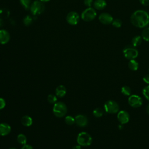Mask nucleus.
Wrapping results in <instances>:
<instances>
[{
    "label": "nucleus",
    "mask_w": 149,
    "mask_h": 149,
    "mask_svg": "<svg viewBox=\"0 0 149 149\" xmlns=\"http://www.w3.org/2000/svg\"><path fill=\"white\" fill-rule=\"evenodd\" d=\"M131 23L137 28H145L149 24V14L143 10L134 11L130 16Z\"/></svg>",
    "instance_id": "obj_1"
},
{
    "label": "nucleus",
    "mask_w": 149,
    "mask_h": 149,
    "mask_svg": "<svg viewBox=\"0 0 149 149\" xmlns=\"http://www.w3.org/2000/svg\"><path fill=\"white\" fill-rule=\"evenodd\" d=\"M53 113L58 118H62L67 113V107L66 104L62 102L58 101L54 104L53 107Z\"/></svg>",
    "instance_id": "obj_2"
},
{
    "label": "nucleus",
    "mask_w": 149,
    "mask_h": 149,
    "mask_svg": "<svg viewBox=\"0 0 149 149\" xmlns=\"http://www.w3.org/2000/svg\"><path fill=\"white\" fill-rule=\"evenodd\" d=\"M77 142L81 146H88L92 143V137L88 133L81 132L79 133L77 137Z\"/></svg>",
    "instance_id": "obj_3"
},
{
    "label": "nucleus",
    "mask_w": 149,
    "mask_h": 149,
    "mask_svg": "<svg viewBox=\"0 0 149 149\" xmlns=\"http://www.w3.org/2000/svg\"><path fill=\"white\" fill-rule=\"evenodd\" d=\"M97 16V12L94 8L89 7L84 9L81 14V18L85 22H91Z\"/></svg>",
    "instance_id": "obj_4"
},
{
    "label": "nucleus",
    "mask_w": 149,
    "mask_h": 149,
    "mask_svg": "<svg viewBox=\"0 0 149 149\" xmlns=\"http://www.w3.org/2000/svg\"><path fill=\"white\" fill-rule=\"evenodd\" d=\"M123 53L124 56L129 60L134 59L137 57L139 54L137 49L136 48V47L132 45H128L125 47L123 50Z\"/></svg>",
    "instance_id": "obj_5"
},
{
    "label": "nucleus",
    "mask_w": 149,
    "mask_h": 149,
    "mask_svg": "<svg viewBox=\"0 0 149 149\" xmlns=\"http://www.w3.org/2000/svg\"><path fill=\"white\" fill-rule=\"evenodd\" d=\"M30 12L34 15L41 14L44 10V5L41 1H34L30 5Z\"/></svg>",
    "instance_id": "obj_6"
},
{
    "label": "nucleus",
    "mask_w": 149,
    "mask_h": 149,
    "mask_svg": "<svg viewBox=\"0 0 149 149\" xmlns=\"http://www.w3.org/2000/svg\"><path fill=\"white\" fill-rule=\"evenodd\" d=\"M104 107L105 112L108 113H115L119 109L118 104L112 100H109L105 102Z\"/></svg>",
    "instance_id": "obj_7"
},
{
    "label": "nucleus",
    "mask_w": 149,
    "mask_h": 149,
    "mask_svg": "<svg viewBox=\"0 0 149 149\" xmlns=\"http://www.w3.org/2000/svg\"><path fill=\"white\" fill-rule=\"evenodd\" d=\"M66 19L69 24L72 26H75L79 23L80 16L76 12L72 11L68 13Z\"/></svg>",
    "instance_id": "obj_8"
},
{
    "label": "nucleus",
    "mask_w": 149,
    "mask_h": 149,
    "mask_svg": "<svg viewBox=\"0 0 149 149\" xmlns=\"http://www.w3.org/2000/svg\"><path fill=\"white\" fill-rule=\"evenodd\" d=\"M129 104L133 108H138L143 104L142 98L137 95H132L128 98Z\"/></svg>",
    "instance_id": "obj_9"
},
{
    "label": "nucleus",
    "mask_w": 149,
    "mask_h": 149,
    "mask_svg": "<svg viewBox=\"0 0 149 149\" xmlns=\"http://www.w3.org/2000/svg\"><path fill=\"white\" fill-rule=\"evenodd\" d=\"M99 21L103 24L108 25L112 24V22L113 20V17L108 13L104 12L100 15L98 16Z\"/></svg>",
    "instance_id": "obj_10"
},
{
    "label": "nucleus",
    "mask_w": 149,
    "mask_h": 149,
    "mask_svg": "<svg viewBox=\"0 0 149 149\" xmlns=\"http://www.w3.org/2000/svg\"><path fill=\"white\" fill-rule=\"evenodd\" d=\"M75 123L79 127H85L88 123V120L83 115H77L74 118Z\"/></svg>",
    "instance_id": "obj_11"
},
{
    "label": "nucleus",
    "mask_w": 149,
    "mask_h": 149,
    "mask_svg": "<svg viewBox=\"0 0 149 149\" xmlns=\"http://www.w3.org/2000/svg\"><path fill=\"white\" fill-rule=\"evenodd\" d=\"M117 118L119 122L123 125L127 123L129 120V115L127 112L125 111H120L118 112Z\"/></svg>",
    "instance_id": "obj_12"
},
{
    "label": "nucleus",
    "mask_w": 149,
    "mask_h": 149,
    "mask_svg": "<svg viewBox=\"0 0 149 149\" xmlns=\"http://www.w3.org/2000/svg\"><path fill=\"white\" fill-rule=\"evenodd\" d=\"M10 40V34L9 32L5 30H0V44H6Z\"/></svg>",
    "instance_id": "obj_13"
},
{
    "label": "nucleus",
    "mask_w": 149,
    "mask_h": 149,
    "mask_svg": "<svg viewBox=\"0 0 149 149\" xmlns=\"http://www.w3.org/2000/svg\"><path fill=\"white\" fill-rule=\"evenodd\" d=\"M11 127L9 125L6 123H0V136H5L10 133Z\"/></svg>",
    "instance_id": "obj_14"
},
{
    "label": "nucleus",
    "mask_w": 149,
    "mask_h": 149,
    "mask_svg": "<svg viewBox=\"0 0 149 149\" xmlns=\"http://www.w3.org/2000/svg\"><path fill=\"white\" fill-rule=\"evenodd\" d=\"M94 8L97 10H102L107 6V2L105 0H95L93 2Z\"/></svg>",
    "instance_id": "obj_15"
},
{
    "label": "nucleus",
    "mask_w": 149,
    "mask_h": 149,
    "mask_svg": "<svg viewBox=\"0 0 149 149\" xmlns=\"http://www.w3.org/2000/svg\"><path fill=\"white\" fill-rule=\"evenodd\" d=\"M66 93V89L63 85H59L57 86L55 89V94L57 97L62 98L65 95Z\"/></svg>",
    "instance_id": "obj_16"
},
{
    "label": "nucleus",
    "mask_w": 149,
    "mask_h": 149,
    "mask_svg": "<svg viewBox=\"0 0 149 149\" xmlns=\"http://www.w3.org/2000/svg\"><path fill=\"white\" fill-rule=\"evenodd\" d=\"M21 123L23 126L29 127L32 125L33 120L30 116L28 115H24L21 119Z\"/></svg>",
    "instance_id": "obj_17"
},
{
    "label": "nucleus",
    "mask_w": 149,
    "mask_h": 149,
    "mask_svg": "<svg viewBox=\"0 0 149 149\" xmlns=\"http://www.w3.org/2000/svg\"><path fill=\"white\" fill-rule=\"evenodd\" d=\"M142 37L140 36H136L132 39V45L137 47L141 45L142 42Z\"/></svg>",
    "instance_id": "obj_18"
},
{
    "label": "nucleus",
    "mask_w": 149,
    "mask_h": 149,
    "mask_svg": "<svg viewBox=\"0 0 149 149\" xmlns=\"http://www.w3.org/2000/svg\"><path fill=\"white\" fill-rule=\"evenodd\" d=\"M128 67L130 70L135 71L137 70L138 69L139 63L135 59H131L129 60L128 62Z\"/></svg>",
    "instance_id": "obj_19"
},
{
    "label": "nucleus",
    "mask_w": 149,
    "mask_h": 149,
    "mask_svg": "<svg viewBox=\"0 0 149 149\" xmlns=\"http://www.w3.org/2000/svg\"><path fill=\"white\" fill-rule=\"evenodd\" d=\"M141 37L144 41L149 42V27H146L143 29L141 33Z\"/></svg>",
    "instance_id": "obj_20"
},
{
    "label": "nucleus",
    "mask_w": 149,
    "mask_h": 149,
    "mask_svg": "<svg viewBox=\"0 0 149 149\" xmlns=\"http://www.w3.org/2000/svg\"><path fill=\"white\" fill-rule=\"evenodd\" d=\"M17 141L19 144L24 145L26 144V142H27L26 136L24 134L20 133L18 134L17 136Z\"/></svg>",
    "instance_id": "obj_21"
},
{
    "label": "nucleus",
    "mask_w": 149,
    "mask_h": 149,
    "mask_svg": "<svg viewBox=\"0 0 149 149\" xmlns=\"http://www.w3.org/2000/svg\"><path fill=\"white\" fill-rule=\"evenodd\" d=\"M93 115L95 117L100 118V117L102 116V115L104 113V111H103L102 108H95L93 111Z\"/></svg>",
    "instance_id": "obj_22"
},
{
    "label": "nucleus",
    "mask_w": 149,
    "mask_h": 149,
    "mask_svg": "<svg viewBox=\"0 0 149 149\" xmlns=\"http://www.w3.org/2000/svg\"><path fill=\"white\" fill-rule=\"evenodd\" d=\"M121 93L125 95H130L131 94V89L129 86H123L121 88Z\"/></svg>",
    "instance_id": "obj_23"
},
{
    "label": "nucleus",
    "mask_w": 149,
    "mask_h": 149,
    "mask_svg": "<svg viewBox=\"0 0 149 149\" xmlns=\"http://www.w3.org/2000/svg\"><path fill=\"white\" fill-rule=\"evenodd\" d=\"M65 123H66L67 125H73L74 123H75L74 118H73V117H72V116H70V115L66 116L65 117Z\"/></svg>",
    "instance_id": "obj_24"
},
{
    "label": "nucleus",
    "mask_w": 149,
    "mask_h": 149,
    "mask_svg": "<svg viewBox=\"0 0 149 149\" xmlns=\"http://www.w3.org/2000/svg\"><path fill=\"white\" fill-rule=\"evenodd\" d=\"M20 2L24 9H28L30 8L31 0H20Z\"/></svg>",
    "instance_id": "obj_25"
},
{
    "label": "nucleus",
    "mask_w": 149,
    "mask_h": 149,
    "mask_svg": "<svg viewBox=\"0 0 149 149\" xmlns=\"http://www.w3.org/2000/svg\"><path fill=\"white\" fill-rule=\"evenodd\" d=\"M47 100L50 104H55L57 101V97L54 94H49L47 97Z\"/></svg>",
    "instance_id": "obj_26"
},
{
    "label": "nucleus",
    "mask_w": 149,
    "mask_h": 149,
    "mask_svg": "<svg viewBox=\"0 0 149 149\" xmlns=\"http://www.w3.org/2000/svg\"><path fill=\"white\" fill-rule=\"evenodd\" d=\"M112 24L113 27H115L116 28H119L121 27V26L122 24V22L121 20H120L119 19H115L113 20V21L112 22Z\"/></svg>",
    "instance_id": "obj_27"
},
{
    "label": "nucleus",
    "mask_w": 149,
    "mask_h": 149,
    "mask_svg": "<svg viewBox=\"0 0 149 149\" xmlns=\"http://www.w3.org/2000/svg\"><path fill=\"white\" fill-rule=\"evenodd\" d=\"M143 94L146 98L149 101V85L143 89Z\"/></svg>",
    "instance_id": "obj_28"
},
{
    "label": "nucleus",
    "mask_w": 149,
    "mask_h": 149,
    "mask_svg": "<svg viewBox=\"0 0 149 149\" xmlns=\"http://www.w3.org/2000/svg\"><path fill=\"white\" fill-rule=\"evenodd\" d=\"M23 23L24 25L29 26L32 23V19L30 16H26L23 19Z\"/></svg>",
    "instance_id": "obj_29"
},
{
    "label": "nucleus",
    "mask_w": 149,
    "mask_h": 149,
    "mask_svg": "<svg viewBox=\"0 0 149 149\" xmlns=\"http://www.w3.org/2000/svg\"><path fill=\"white\" fill-rule=\"evenodd\" d=\"M93 0H84V4L87 6V8L91 7V5H93Z\"/></svg>",
    "instance_id": "obj_30"
},
{
    "label": "nucleus",
    "mask_w": 149,
    "mask_h": 149,
    "mask_svg": "<svg viewBox=\"0 0 149 149\" xmlns=\"http://www.w3.org/2000/svg\"><path fill=\"white\" fill-rule=\"evenodd\" d=\"M5 105H6V102L5 100L2 98H0V110L3 109Z\"/></svg>",
    "instance_id": "obj_31"
},
{
    "label": "nucleus",
    "mask_w": 149,
    "mask_h": 149,
    "mask_svg": "<svg viewBox=\"0 0 149 149\" xmlns=\"http://www.w3.org/2000/svg\"><path fill=\"white\" fill-rule=\"evenodd\" d=\"M139 2L143 6H149V0H139Z\"/></svg>",
    "instance_id": "obj_32"
},
{
    "label": "nucleus",
    "mask_w": 149,
    "mask_h": 149,
    "mask_svg": "<svg viewBox=\"0 0 149 149\" xmlns=\"http://www.w3.org/2000/svg\"><path fill=\"white\" fill-rule=\"evenodd\" d=\"M143 81L147 83V84H149V74H146L145 75L143 78Z\"/></svg>",
    "instance_id": "obj_33"
},
{
    "label": "nucleus",
    "mask_w": 149,
    "mask_h": 149,
    "mask_svg": "<svg viewBox=\"0 0 149 149\" xmlns=\"http://www.w3.org/2000/svg\"><path fill=\"white\" fill-rule=\"evenodd\" d=\"M21 149H33V147L29 144H24L23 146Z\"/></svg>",
    "instance_id": "obj_34"
},
{
    "label": "nucleus",
    "mask_w": 149,
    "mask_h": 149,
    "mask_svg": "<svg viewBox=\"0 0 149 149\" xmlns=\"http://www.w3.org/2000/svg\"><path fill=\"white\" fill-rule=\"evenodd\" d=\"M72 149H81V146L80 145H76V146H74Z\"/></svg>",
    "instance_id": "obj_35"
},
{
    "label": "nucleus",
    "mask_w": 149,
    "mask_h": 149,
    "mask_svg": "<svg viewBox=\"0 0 149 149\" xmlns=\"http://www.w3.org/2000/svg\"><path fill=\"white\" fill-rule=\"evenodd\" d=\"M146 111L148 113V114H149V104L147 105V107L146 108Z\"/></svg>",
    "instance_id": "obj_36"
},
{
    "label": "nucleus",
    "mask_w": 149,
    "mask_h": 149,
    "mask_svg": "<svg viewBox=\"0 0 149 149\" xmlns=\"http://www.w3.org/2000/svg\"><path fill=\"white\" fill-rule=\"evenodd\" d=\"M40 1H41L42 2H47L49 1L50 0H40Z\"/></svg>",
    "instance_id": "obj_37"
},
{
    "label": "nucleus",
    "mask_w": 149,
    "mask_h": 149,
    "mask_svg": "<svg viewBox=\"0 0 149 149\" xmlns=\"http://www.w3.org/2000/svg\"><path fill=\"white\" fill-rule=\"evenodd\" d=\"M9 149H16V148H14V147H11V148H9Z\"/></svg>",
    "instance_id": "obj_38"
},
{
    "label": "nucleus",
    "mask_w": 149,
    "mask_h": 149,
    "mask_svg": "<svg viewBox=\"0 0 149 149\" xmlns=\"http://www.w3.org/2000/svg\"><path fill=\"white\" fill-rule=\"evenodd\" d=\"M148 71H149V68H148Z\"/></svg>",
    "instance_id": "obj_39"
}]
</instances>
